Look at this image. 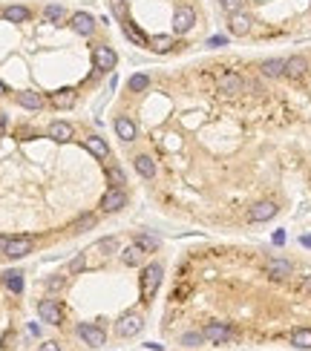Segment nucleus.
I'll return each mask as SVG.
<instances>
[{"mask_svg": "<svg viewBox=\"0 0 311 351\" xmlns=\"http://www.w3.org/2000/svg\"><path fill=\"white\" fill-rule=\"evenodd\" d=\"M300 242H303V245H306V248H311V234H309V236H303V239H300Z\"/></svg>", "mask_w": 311, "mask_h": 351, "instance_id": "a18cd8bd", "label": "nucleus"}, {"mask_svg": "<svg viewBox=\"0 0 311 351\" xmlns=\"http://www.w3.org/2000/svg\"><path fill=\"white\" fill-rule=\"evenodd\" d=\"M219 6H222L228 15H233V12H242V0H219Z\"/></svg>", "mask_w": 311, "mask_h": 351, "instance_id": "72a5a7b5", "label": "nucleus"}, {"mask_svg": "<svg viewBox=\"0 0 311 351\" xmlns=\"http://www.w3.org/2000/svg\"><path fill=\"white\" fill-rule=\"evenodd\" d=\"M98 248H104V251H115V248H118V242H115V239H104Z\"/></svg>", "mask_w": 311, "mask_h": 351, "instance_id": "58836bf2", "label": "nucleus"}, {"mask_svg": "<svg viewBox=\"0 0 311 351\" xmlns=\"http://www.w3.org/2000/svg\"><path fill=\"white\" fill-rule=\"evenodd\" d=\"M170 46H173V38L170 35H156L150 40V49H156V52H170Z\"/></svg>", "mask_w": 311, "mask_h": 351, "instance_id": "7c9ffc66", "label": "nucleus"}, {"mask_svg": "<svg viewBox=\"0 0 311 351\" xmlns=\"http://www.w3.org/2000/svg\"><path fill=\"white\" fill-rule=\"evenodd\" d=\"M46 133H49L52 141H69V138H72V127H69L66 121H52Z\"/></svg>", "mask_w": 311, "mask_h": 351, "instance_id": "aec40b11", "label": "nucleus"}, {"mask_svg": "<svg viewBox=\"0 0 311 351\" xmlns=\"http://www.w3.org/2000/svg\"><path fill=\"white\" fill-rule=\"evenodd\" d=\"M144 328V319L138 314H124V317L115 322V334L118 337H138Z\"/></svg>", "mask_w": 311, "mask_h": 351, "instance_id": "0eeeda50", "label": "nucleus"}, {"mask_svg": "<svg viewBox=\"0 0 311 351\" xmlns=\"http://www.w3.org/2000/svg\"><path fill=\"white\" fill-rule=\"evenodd\" d=\"M92 225H95V216H81L78 222H75V225H72V231H75V234H81V231L92 228Z\"/></svg>", "mask_w": 311, "mask_h": 351, "instance_id": "473e14b6", "label": "nucleus"}, {"mask_svg": "<svg viewBox=\"0 0 311 351\" xmlns=\"http://www.w3.org/2000/svg\"><path fill=\"white\" fill-rule=\"evenodd\" d=\"M216 89H219L222 95H239V92L245 89V81H242V75H236V72H225V75H219Z\"/></svg>", "mask_w": 311, "mask_h": 351, "instance_id": "1a4fd4ad", "label": "nucleus"}, {"mask_svg": "<svg viewBox=\"0 0 311 351\" xmlns=\"http://www.w3.org/2000/svg\"><path fill=\"white\" fill-rule=\"evenodd\" d=\"M291 346L309 351L311 349V328H297L294 334H291Z\"/></svg>", "mask_w": 311, "mask_h": 351, "instance_id": "a878e982", "label": "nucleus"}, {"mask_svg": "<svg viewBox=\"0 0 311 351\" xmlns=\"http://www.w3.org/2000/svg\"><path fill=\"white\" fill-rule=\"evenodd\" d=\"M61 285H64V276H55V279H49V282H46V288H49V291H58Z\"/></svg>", "mask_w": 311, "mask_h": 351, "instance_id": "4c0bfd02", "label": "nucleus"}, {"mask_svg": "<svg viewBox=\"0 0 311 351\" xmlns=\"http://www.w3.org/2000/svg\"><path fill=\"white\" fill-rule=\"evenodd\" d=\"M84 147L92 153L95 158H110V147H107V141L101 135H87L84 138Z\"/></svg>", "mask_w": 311, "mask_h": 351, "instance_id": "f3484780", "label": "nucleus"}, {"mask_svg": "<svg viewBox=\"0 0 311 351\" xmlns=\"http://www.w3.org/2000/svg\"><path fill=\"white\" fill-rule=\"evenodd\" d=\"M277 210L279 207L274 201H257V204L248 210V219H251V222H271V219L277 216Z\"/></svg>", "mask_w": 311, "mask_h": 351, "instance_id": "f8f14e48", "label": "nucleus"}, {"mask_svg": "<svg viewBox=\"0 0 311 351\" xmlns=\"http://www.w3.org/2000/svg\"><path fill=\"white\" fill-rule=\"evenodd\" d=\"M17 104L23 107V110H41L46 101L41 92H35V89H23V92H17Z\"/></svg>", "mask_w": 311, "mask_h": 351, "instance_id": "a211bd4d", "label": "nucleus"}, {"mask_svg": "<svg viewBox=\"0 0 311 351\" xmlns=\"http://www.w3.org/2000/svg\"><path fill=\"white\" fill-rule=\"evenodd\" d=\"M3 17H6L9 23H26V20L32 17V12H29L26 6H6V9H3Z\"/></svg>", "mask_w": 311, "mask_h": 351, "instance_id": "412c9836", "label": "nucleus"}, {"mask_svg": "<svg viewBox=\"0 0 311 351\" xmlns=\"http://www.w3.org/2000/svg\"><path fill=\"white\" fill-rule=\"evenodd\" d=\"M225 43H228V38H225V35H213L211 40H208V46H225Z\"/></svg>", "mask_w": 311, "mask_h": 351, "instance_id": "c9c22d12", "label": "nucleus"}, {"mask_svg": "<svg viewBox=\"0 0 311 351\" xmlns=\"http://www.w3.org/2000/svg\"><path fill=\"white\" fill-rule=\"evenodd\" d=\"M306 72H309V64H306V58L294 55V58H288V61H285V78H291V81H300V78H303Z\"/></svg>", "mask_w": 311, "mask_h": 351, "instance_id": "dca6fc26", "label": "nucleus"}, {"mask_svg": "<svg viewBox=\"0 0 311 351\" xmlns=\"http://www.w3.org/2000/svg\"><path fill=\"white\" fill-rule=\"evenodd\" d=\"M150 351H164V346H159V343H147Z\"/></svg>", "mask_w": 311, "mask_h": 351, "instance_id": "37998d69", "label": "nucleus"}, {"mask_svg": "<svg viewBox=\"0 0 311 351\" xmlns=\"http://www.w3.org/2000/svg\"><path fill=\"white\" fill-rule=\"evenodd\" d=\"M52 101H55V107H72L75 104V89L72 86L58 89V92H52Z\"/></svg>", "mask_w": 311, "mask_h": 351, "instance_id": "bb28decb", "label": "nucleus"}, {"mask_svg": "<svg viewBox=\"0 0 311 351\" xmlns=\"http://www.w3.org/2000/svg\"><path fill=\"white\" fill-rule=\"evenodd\" d=\"M135 245H138L144 253H153L156 248H159V236H153V234H138V236H135Z\"/></svg>", "mask_w": 311, "mask_h": 351, "instance_id": "cd10ccee", "label": "nucleus"}, {"mask_svg": "<svg viewBox=\"0 0 311 351\" xmlns=\"http://www.w3.org/2000/svg\"><path fill=\"white\" fill-rule=\"evenodd\" d=\"M274 245H285V231H277V234H274Z\"/></svg>", "mask_w": 311, "mask_h": 351, "instance_id": "a19ab883", "label": "nucleus"}, {"mask_svg": "<svg viewBox=\"0 0 311 351\" xmlns=\"http://www.w3.org/2000/svg\"><path fill=\"white\" fill-rule=\"evenodd\" d=\"M6 245H9V239H6V236H0V253L6 251Z\"/></svg>", "mask_w": 311, "mask_h": 351, "instance_id": "c03bdc74", "label": "nucleus"}, {"mask_svg": "<svg viewBox=\"0 0 311 351\" xmlns=\"http://www.w3.org/2000/svg\"><path fill=\"white\" fill-rule=\"evenodd\" d=\"M0 130H6V116L0 113Z\"/></svg>", "mask_w": 311, "mask_h": 351, "instance_id": "49530a36", "label": "nucleus"}, {"mask_svg": "<svg viewBox=\"0 0 311 351\" xmlns=\"http://www.w3.org/2000/svg\"><path fill=\"white\" fill-rule=\"evenodd\" d=\"M78 337H81L89 349H101V346L107 343L104 328H101V325H95V322H81V325H78Z\"/></svg>", "mask_w": 311, "mask_h": 351, "instance_id": "20e7f679", "label": "nucleus"}, {"mask_svg": "<svg viewBox=\"0 0 311 351\" xmlns=\"http://www.w3.org/2000/svg\"><path fill=\"white\" fill-rule=\"evenodd\" d=\"M107 179L113 182V187H124V184H127V176H124V170L118 167V164H110V167H107Z\"/></svg>", "mask_w": 311, "mask_h": 351, "instance_id": "c756f323", "label": "nucleus"}, {"mask_svg": "<svg viewBox=\"0 0 311 351\" xmlns=\"http://www.w3.org/2000/svg\"><path fill=\"white\" fill-rule=\"evenodd\" d=\"M262 75H265V78H279V75H285V61H279V58L265 61V64H262Z\"/></svg>", "mask_w": 311, "mask_h": 351, "instance_id": "b1692460", "label": "nucleus"}, {"mask_svg": "<svg viewBox=\"0 0 311 351\" xmlns=\"http://www.w3.org/2000/svg\"><path fill=\"white\" fill-rule=\"evenodd\" d=\"M127 86H130V92H144V89L150 86V78L138 72V75H133L130 81H127Z\"/></svg>", "mask_w": 311, "mask_h": 351, "instance_id": "2f4dec72", "label": "nucleus"}, {"mask_svg": "<svg viewBox=\"0 0 311 351\" xmlns=\"http://www.w3.org/2000/svg\"><path fill=\"white\" fill-rule=\"evenodd\" d=\"M202 334H205V340H211L213 346H225V343L233 340V331H230L225 322H208Z\"/></svg>", "mask_w": 311, "mask_h": 351, "instance_id": "6e6552de", "label": "nucleus"}, {"mask_svg": "<svg viewBox=\"0 0 311 351\" xmlns=\"http://www.w3.org/2000/svg\"><path fill=\"white\" fill-rule=\"evenodd\" d=\"M162 276H164V268L159 262L144 265V271H141V302H150L156 297V291L162 285Z\"/></svg>", "mask_w": 311, "mask_h": 351, "instance_id": "f257e3e1", "label": "nucleus"}, {"mask_svg": "<svg viewBox=\"0 0 311 351\" xmlns=\"http://www.w3.org/2000/svg\"><path fill=\"white\" fill-rule=\"evenodd\" d=\"M69 29H72L75 35L89 38V35L95 32V17L89 15V12H75V15L69 17Z\"/></svg>", "mask_w": 311, "mask_h": 351, "instance_id": "9d476101", "label": "nucleus"}, {"mask_svg": "<svg viewBox=\"0 0 311 351\" xmlns=\"http://www.w3.org/2000/svg\"><path fill=\"white\" fill-rule=\"evenodd\" d=\"M251 17L245 15V12H233L230 15V23H228V29H230V35H236V38H242V35H248L251 32Z\"/></svg>", "mask_w": 311, "mask_h": 351, "instance_id": "2eb2a0df", "label": "nucleus"}, {"mask_svg": "<svg viewBox=\"0 0 311 351\" xmlns=\"http://www.w3.org/2000/svg\"><path fill=\"white\" fill-rule=\"evenodd\" d=\"M84 265H87V253H81L78 259H72V265H69V271H81Z\"/></svg>", "mask_w": 311, "mask_h": 351, "instance_id": "e433bc0d", "label": "nucleus"}, {"mask_svg": "<svg viewBox=\"0 0 311 351\" xmlns=\"http://www.w3.org/2000/svg\"><path fill=\"white\" fill-rule=\"evenodd\" d=\"M124 35H127L130 40H135L138 46H150V38H147L144 32H141L138 26H133V23H124Z\"/></svg>", "mask_w": 311, "mask_h": 351, "instance_id": "c85d7f7f", "label": "nucleus"}, {"mask_svg": "<svg viewBox=\"0 0 311 351\" xmlns=\"http://www.w3.org/2000/svg\"><path fill=\"white\" fill-rule=\"evenodd\" d=\"M38 314H41L44 322H49V325H61V322H64V308H61L58 300H41L38 302Z\"/></svg>", "mask_w": 311, "mask_h": 351, "instance_id": "39448f33", "label": "nucleus"}, {"mask_svg": "<svg viewBox=\"0 0 311 351\" xmlns=\"http://www.w3.org/2000/svg\"><path fill=\"white\" fill-rule=\"evenodd\" d=\"M205 340V334H184L181 337V346H199Z\"/></svg>", "mask_w": 311, "mask_h": 351, "instance_id": "f704fd0d", "label": "nucleus"}, {"mask_svg": "<svg viewBox=\"0 0 311 351\" xmlns=\"http://www.w3.org/2000/svg\"><path fill=\"white\" fill-rule=\"evenodd\" d=\"M133 164L138 170V176H144V179H153V176H156V161H153L150 156H135Z\"/></svg>", "mask_w": 311, "mask_h": 351, "instance_id": "4be33fe9", "label": "nucleus"}, {"mask_svg": "<svg viewBox=\"0 0 311 351\" xmlns=\"http://www.w3.org/2000/svg\"><path fill=\"white\" fill-rule=\"evenodd\" d=\"M115 135H118L121 141H135L138 130H135V124H133V118H127V116L115 118Z\"/></svg>", "mask_w": 311, "mask_h": 351, "instance_id": "4468645a", "label": "nucleus"}, {"mask_svg": "<svg viewBox=\"0 0 311 351\" xmlns=\"http://www.w3.org/2000/svg\"><path fill=\"white\" fill-rule=\"evenodd\" d=\"M144 256H147V253H144L138 245H135V242H133L130 248H124V251H121V262H124V265H130V268H138L141 262H144Z\"/></svg>", "mask_w": 311, "mask_h": 351, "instance_id": "6ab92c4d", "label": "nucleus"}, {"mask_svg": "<svg viewBox=\"0 0 311 351\" xmlns=\"http://www.w3.org/2000/svg\"><path fill=\"white\" fill-rule=\"evenodd\" d=\"M127 207V193H124V187H110L104 196H101V210L104 213H118V210H124Z\"/></svg>", "mask_w": 311, "mask_h": 351, "instance_id": "f03ea898", "label": "nucleus"}, {"mask_svg": "<svg viewBox=\"0 0 311 351\" xmlns=\"http://www.w3.org/2000/svg\"><path fill=\"white\" fill-rule=\"evenodd\" d=\"M303 294H309V297H311V276L303 282Z\"/></svg>", "mask_w": 311, "mask_h": 351, "instance_id": "79ce46f5", "label": "nucleus"}, {"mask_svg": "<svg viewBox=\"0 0 311 351\" xmlns=\"http://www.w3.org/2000/svg\"><path fill=\"white\" fill-rule=\"evenodd\" d=\"M38 351H61V349H58V343H52V340H46V343H44V346H41Z\"/></svg>", "mask_w": 311, "mask_h": 351, "instance_id": "ea45409f", "label": "nucleus"}, {"mask_svg": "<svg viewBox=\"0 0 311 351\" xmlns=\"http://www.w3.org/2000/svg\"><path fill=\"white\" fill-rule=\"evenodd\" d=\"M3 282H6V288H9L12 294H20V291H23V273H20V271H6V273H3Z\"/></svg>", "mask_w": 311, "mask_h": 351, "instance_id": "393cba45", "label": "nucleus"}, {"mask_svg": "<svg viewBox=\"0 0 311 351\" xmlns=\"http://www.w3.org/2000/svg\"><path fill=\"white\" fill-rule=\"evenodd\" d=\"M44 20H46V23H64L66 9L61 3H49V6H44Z\"/></svg>", "mask_w": 311, "mask_h": 351, "instance_id": "5701e85b", "label": "nucleus"}, {"mask_svg": "<svg viewBox=\"0 0 311 351\" xmlns=\"http://www.w3.org/2000/svg\"><path fill=\"white\" fill-rule=\"evenodd\" d=\"M26 253H32V239H29V236H20V239H9V245H6L3 256H9V259H20V256H26Z\"/></svg>", "mask_w": 311, "mask_h": 351, "instance_id": "ddd939ff", "label": "nucleus"}, {"mask_svg": "<svg viewBox=\"0 0 311 351\" xmlns=\"http://www.w3.org/2000/svg\"><path fill=\"white\" fill-rule=\"evenodd\" d=\"M265 273L271 276V279H288L291 273H294V265L288 262V259H268L265 262Z\"/></svg>", "mask_w": 311, "mask_h": 351, "instance_id": "9b49d317", "label": "nucleus"}, {"mask_svg": "<svg viewBox=\"0 0 311 351\" xmlns=\"http://www.w3.org/2000/svg\"><path fill=\"white\" fill-rule=\"evenodd\" d=\"M193 23H196V12H193V6H179L176 15H173V32H176V35H187L190 29H193Z\"/></svg>", "mask_w": 311, "mask_h": 351, "instance_id": "423d86ee", "label": "nucleus"}, {"mask_svg": "<svg viewBox=\"0 0 311 351\" xmlns=\"http://www.w3.org/2000/svg\"><path fill=\"white\" fill-rule=\"evenodd\" d=\"M92 64H95L98 72H110V69H115V64H118V55H115L113 46L98 43V46L92 49Z\"/></svg>", "mask_w": 311, "mask_h": 351, "instance_id": "7ed1b4c3", "label": "nucleus"}, {"mask_svg": "<svg viewBox=\"0 0 311 351\" xmlns=\"http://www.w3.org/2000/svg\"><path fill=\"white\" fill-rule=\"evenodd\" d=\"M0 95H6V84L3 81H0Z\"/></svg>", "mask_w": 311, "mask_h": 351, "instance_id": "de8ad7c7", "label": "nucleus"}]
</instances>
